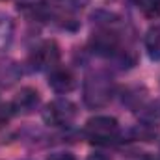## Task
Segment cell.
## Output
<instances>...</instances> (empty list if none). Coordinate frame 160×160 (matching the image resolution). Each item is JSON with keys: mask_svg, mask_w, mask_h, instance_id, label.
<instances>
[{"mask_svg": "<svg viewBox=\"0 0 160 160\" xmlns=\"http://www.w3.org/2000/svg\"><path fill=\"white\" fill-rule=\"evenodd\" d=\"M48 86L56 91V93H69L75 89L77 78L73 75L71 69L65 67H54L48 75Z\"/></svg>", "mask_w": 160, "mask_h": 160, "instance_id": "5", "label": "cell"}, {"mask_svg": "<svg viewBox=\"0 0 160 160\" xmlns=\"http://www.w3.org/2000/svg\"><path fill=\"white\" fill-rule=\"evenodd\" d=\"M15 24L9 17H0V52L8 50L13 43Z\"/></svg>", "mask_w": 160, "mask_h": 160, "instance_id": "9", "label": "cell"}, {"mask_svg": "<svg viewBox=\"0 0 160 160\" xmlns=\"http://www.w3.org/2000/svg\"><path fill=\"white\" fill-rule=\"evenodd\" d=\"M138 8L143 11L145 17L149 19H158L160 17V0H134Z\"/></svg>", "mask_w": 160, "mask_h": 160, "instance_id": "11", "label": "cell"}, {"mask_svg": "<svg viewBox=\"0 0 160 160\" xmlns=\"http://www.w3.org/2000/svg\"><path fill=\"white\" fill-rule=\"evenodd\" d=\"M28 62H30L32 69H38V71H52L60 63V47L56 45V41H52V39L41 41L39 45L32 50Z\"/></svg>", "mask_w": 160, "mask_h": 160, "instance_id": "4", "label": "cell"}, {"mask_svg": "<svg viewBox=\"0 0 160 160\" xmlns=\"http://www.w3.org/2000/svg\"><path fill=\"white\" fill-rule=\"evenodd\" d=\"M119 123L110 116H95L84 125L86 138L95 145H110L119 138Z\"/></svg>", "mask_w": 160, "mask_h": 160, "instance_id": "2", "label": "cell"}, {"mask_svg": "<svg viewBox=\"0 0 160 160\" xmlns=\"http://www.w3.org/2000/svg\"><path fill=\"white\" fill-rule=\"evenodd\" d=\"M17 9L32 21H47L50 17V8L47 0H19Z\"/></svg>", "mask_w": 160, "mask_h": 160, "instance_id": "6", "label": "cell"}, {"mask_svg": "<svg viewBox=\"0 0 160 160\" xmlns=\"http://www.w3.org/2000/svg\"><path fill=\"white\" fill-rule=\"evenodd\" d=\"M114 80L104 69H95L84 80V102L89 108H102L112 101Z\"/></svg>", "mask_w": 160, "mask_h": 160, "instance_id": "1", "label": "cell"}, {"mask_svg": "<svg viewBox=\"0 0 160 160\" xmlns=\"http://www.w3.org/2000/svg\"><path fill=\"white\" fill-rule=\"evenodd\" d=\"M38 104H39V93H38L34 88H22V89L15 95V99H13V102H11V108H13V112L28 114V112H32Z\"/></svg>", "mask_w": 160, "mask_h": 160, "instance_id": "7", "label": "cell"}, {"mask_svg": "<svg viewBox=\"0 0 160 160\" xmlns=\"http://www.w3.org/2000/svg\"><path fill=\"white\" fill-rule=\"evenodd\" d=\"M47 160H77V158H75V155H71L67 151H62V153H52Z\"/></svg>", "mask_w": 160, "mask_h": 160, "instance_id": "13", "label": "cell"}, {"mask_svg": "<svg viewBox=\"0 0 160 160\" xmlns=\"http://www.w3.org/2000/svg\"><path fill=\"white\" fill-rule=\"evenodd\" d=\"M11 112H13L11 104H0V127H2V125H4L6 121L9 119Z\"/></svg>", "mask_w": 160, "mask_h": 160, "instance_id": "12", "label": "cell"}, {"mask_svg": "<svg viewBox=\"0 0 160 160\" xmlns=\"http://www.w3.org/2000/svg\"><path fill=\"white\" fill-rule=\"evenodd\" d=\"M21 77V67L15 62H0V84L11 86L15 80Z\"/></svg>", "mask_w": 160, "mask_h": 160, "instance_id": "10", "label": "cell"}, {"mask_svg": "<svg viewBox=\"0 0 160 160\" xmlns=\"http://www.w3.org/2000/svg\"><path fill=\"white\" fill-rule=\"evenodd\" d=\"M88 160H110L106 155H102V153H93V155H89Z\"/></svg>", "mask_w": 160, "mask_h": 160, "instance_id": "14", "label": "cell"}, {"mask_svg": "<svg viewBox=\"0 0 160 160\" xmlns=\"http://www.w3.org/2000/svg\"><path fill=\"white\" fill-rule=\"evenodd\" d=\"M78 110L77 104L71 102L69 99H56L48 102L43 110V119L50 127H69L77 119Z\"/></svg>", "mask_w": 160, "mask_h": 160, "instance_id": "3", "label": "cell"}, {"mask_svg": "<svg viewBox=\"0 0 160 160\" xmlns=\"http://www.w3.org/2000/svg\"><path fill=\"white\" fill-rule=\"evenodd\" d=\"M145 50L151 60H160V24H155L145 34Z\"/></svg>", "mask_w": 160, "mask_h": 160, "instance_id": "8", "label": "cell"}]
</instances>
